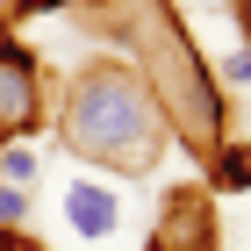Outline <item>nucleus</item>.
Masks as SVG:
<instances>
[{
    "label": "nucleus",
    "instance_id": "nucleus-1",
    "mask_svg": "<svg viewBox=\"0 0 251 251\" xmlns=\"http://www.w3.org/2000/svg\"><path fill=\"white\" fill-rule=\"evenodd\" d=\"M65 151L115 165V173H151L165 151V115H158L144 72L129 65H94L65 94Z\"/></svg>",
    "mask_w": 251,
    "mask_h": 251
},
{
    "label": "nucleus",
    "instance_id": "nucleus-2",
    "mask_svg": "<svg viewBox=\"0 0 251 251\" xmlns=\"http://www.w3.org/2000/svg\"><path fill=\"white\" fill-rule=\"evenodd\" d=\"M43 129V72L22 43H0V144Z\"/></svg>",
    "mask_w": 251,
    "mask_h": 251
},
{
    "label": "nucleus",
    "instance_id": "nucleus-3",
    "mask_svg": "<svg viewBox=\"0 0 251 251\" xmlns=\"http://www.w3.org/2000/svg\"><path fill=\"white\" fill-rule=\"evenodd\" d=\"M151 251H215V208L201 187H173L165 208H158Z\"/></svg>",
    "mask_w": 251,
    "mask_h": 251
},
{
    "label": "nucleus",
    "instance_id": "nucleus-4",
    "mask_svg": "<svg viewBox=\"0 0 251 251\" xmlns=\"http://www.w3.org/2000/svg\"><path fill=\"white\" fill-rule=\"evenodd\" d=\"M65 223H72V237H86V244H100V237H115L122 223V201L100 179H72L65 187Z\"/></svg>",
    "mask_w": 251,
    "mask_h": 251
},
{
    "label": "nucleus",
    "instance_id": "nucleus-5",
    "mask_svg": "<svg viewBox=\"0 0 251 251\" xmlns=\"http://www.w3.org/2000/svg\"><path fill=\"white\" fill-rule=\"evenodd\" d=\"M0 179H7V187H29V179H36V151H29V144H0Z\"/></svg>",
    "mask_w": 251,
    "mask_h": 251
},
{
    "label": "nucleus",
    "instance_id": "nucleus-6",
    "mask_svg": "<svg viewBox=\"0 0 251 251\" xmlns=\"http://www.w3.org/2000/svg\"><path fill=\"white\" fill-rule=\"evenodd\" d=\"M29 223V187H7L0 179V230H22Z\"/></svg>",
    "mask_w": 251,
    "mask_h": 251
},
{
    "label": "nucleus",
    "instance_id": "nucleus-7",
    "mask_svg": "<svg viewBox=\"0 0 251 251\" xmlns=\"http://www.w3.org/2000/svg\"><path fill=\"white\" fill-rule=\"evenodd\" d=\"M215 179L223 187H251V151H223L215 158Z\"/></svg>",
    "mask_w": 251,
    "mask_h": 251
},
{
    "label": "nucleus",
    "instance_id": "nucleus-8",
    "mask_svg": "<svg viewBox=\"0 0 251 251\" xmlns=\"http://www.w3.org/2000/svg\"><path fill=\"white\" fill-rule=\"evenodd\" d=\"M223 79H230V86H251V50H230V58H223Z\"/></svg>",
    "mask_w": 251,
    "mask_h": 251
},
{
    "label": "nucleus",
    "instance_id": "nucleus-9",
    "mask_svg": "<svg viewBox=\"0 0 251 251\" xmlns=\"http://www.w3.org/2000/svg\"><path fill=\"white\" fill-rule=\"evenodd\" d=\"M0 251H43V244H36L29 230H0Z\"/></svg>",
    "mask_w": 251,
    "mask_h": 251
},
{
    "label": "nucleus",
    "instance_id": "nucleus-10",
    "mask_svg": "<svg viewBox=\"0 0 251 251\" xmlns=\"http://www.w3.org/2000/svg\"><path fill=\"white\" fill-rule=\"evenodd\" d=\"M15 7H22V15H36V7H58V0H15Z\"/></svg>",
    "mask_w": 251,
    "mask_h": 251
}]
</instances>
